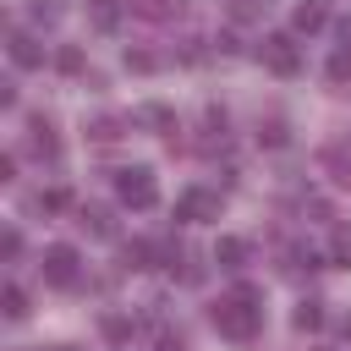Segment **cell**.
<instances>
[{"mask_svg":"<svg viewBox=\"0 0 351 351\" xmlns=\"http://www.w3.org/2000/svg\"><path fill=\"white\" fill-rule=\"evenodd\" d=\"M263 296L252 291V285H236L230 296H219L214 307H208V324L225 335V340H258V329H263V307H258Z\"/></svg>","mask_w":351,"mask_h":351,"instance_id":"6da1fadb","label":"cell"},{"mask_svg":"<svg viewBox=\"0 0 351 351\" xmlns=\"http://www.w3.org/2000/svg\"><path fill=\"white\" fill-rule=\"evenodd\" d=\"M38 274H44V285H55V291H71V285L82 280V252H77V247H66V241H55V247H44V258H38Z\"/></svg>","mask_w":351,"mask_h":351,"instance_id":"7a4b0ae2","label":"cell"},{"mask_svg":"<svg viewBox=\"0 0 351 351\" xmlns=\"http://www.w3.org/2000/svg\"><path fill=\"white\" fill-rule=\"evenodd\" d=\"M115 197H121L126 208H154V203H159V181H154V170H148V165H126V170H115Z\"/></svg>","mask_w":351,"mask_h":351,"instance_id":"3957f363","label":"cell"},{"mask_svg":"<svg viewBox=\"0 0 351 351\" xmlns=\"http://www.w3.org/2000/svg\"><path fill=\"white\" fill-rule=\"evenodd\" d=\"M252 55H258L263 71H274V77H296V71H302V44H296L291 33H269Z\"/></svg>","mask_w":351,"mask_h":351,"instance_id":"277c9868","label":"cell"},{"mask_svg":"<svg viewBox=\"0 0 351 351\" xmlns=\"http://www.w3.org/2000/svg\"><path fill=\"white\" fill-rule=\"evenodd\" d=\"M219 208H225V197H219L214 186H186V192H176V219H181V225H208V219H219Z\"/></svg>","mask_w":351,"mask_h":351,"instance_id":"5b68a950","label":"cell"},{"mask_svg":"<svg viewBox=\"0 0 351 351\" xmlns=\"http://www.w3.org/2000/svg\"><path fill=\"white\" fill-rule=\"evenodd\" d=\"M82 11H88L93 33H121V22H126V0H82Z\"/></svg>","mask_w":351,"mask_h":351,"instance_id":"8992f818","label":"cell"},{"mask_svg":"<svg viewBox=\"0 0 351 351\" xmlns=\"http://www.w3.org/2000/svg\"><path fill=\"white\" fill-rule=\"evenodd\" d=\"M5 49H11V66H22V71H38V66H44V44H38L33 33H22V27H11Z\"/></svg>","mask_w":351,"mask_h":351,"instance_id":"52a82bcc","label":"cell"},{"mask_svg":"<svg viewBox=\"0 0 351 351\" xmlns=\"http://www.w3.org/2000/svg\"><path fill=\"white\" fill-rule=\"evenodd\" d=\"M27 148H33L38 159H55V154H60V137H55L49 115H27Z\"/></svg>","mask_w":351,"mask_h":351,"instance_id":"ba28073f","label":"cell"},{"mask_svg":"<svg viewBox=\"0 0 351 351\" xmlns=\"http://www.w3.org/2000/svg\"><path fill=\"white\" fill-rule=\"evenodd\" d=\"M247 258H252V247H247L241 236H219V241H214V263H219V269L241 274V269H247Z\"/></svg>","mask_w":351,"mask_h":351,"instance_id":"9c48e42d","label":"cell"},{"mask_svg":"<svg viewBox=\"0 0 351 351\" xmlns=\"http://www.w3.org/2000/svg\"><path fill=\"white\" fill-rule=\"evenodd\" d=\"M324 170H329L340 186H351V137H340V143L324 148Z\"/></svg>","mask_w":351,"mask_h":351,"instance_id":"30bf717a","label":"cell"},{"mask_svg":"<svg viewBox=\"0 0 351 351\" xmlns=\"http://www.w3.org/2000/svg\"><path fill=\"white\" fill-rule=\"evenodd\" d=\"M88 236H99V241H110L115 236V214L110 208H99V203H82V219H77Z\"/></svg>","mask_w":351,"mask_h":351,"instance_id":"8fae6325","label":"cell"},{"mask_svg":"<svg viewBox=\"0 0 351 351\" xmlns=\"http://www.w3.org/2000/svg\"><path fill=\"white\" fill-rule=\"evenodd\" d=\"M324 22H329V11H324V0H302V5L291 11V27H296V33H318Z\"/></svg>","mask_w":351,"mask_h":351,"instance_id":"7c38bea8","label":"cell"},{"mask_svg":"<svg viewBox=\"0 0 351 351\" xmlns=\"http://www.w3.org/2000/svg\"><path fill=\"white\" fill-rule=\"evenodd\" d=\"M291 329H302V335H313V329H324V302H296V313H291Z\"/></svg>","mask_w":351,"mask_h":351,"instance_id":"4fadbf2b","label":"cell"},{"mask_svg":"<svg viewBox=\"0 0 351 351\" xmlns=\"http://www.w3.org/2000/svg\"><path fill=\"white\" fill-rule=\"evenodd\" d=\"M0 313H5L11 324H22V318H27V291H22V285H5V291H0Z\"/></svg>","mask_w":351,"mask_h":351,"instance_id":"5bb4252c","label":"cell"},{"mask_svg":"<svg viewBox=\"0 0 351 351\" xmlns=\"http://www.w3.org/2000/svg\"><path fill=\"white\" fill-rule=\"evenodd\" d=\"M27 16H33L38 27H55V22L66 16V0H27Z\"/></svg>","mask_w":351,"mask_h":351,"instance_id":"9a60e30c","label":"cell"},{"mask_svg":"<svg viewBox=\"0 0 351 351\" xmlns=\"http://www.w3.org/2000/svg\"><path fill=\"white\" fill-rule=\"evenodd\" d=\"M137 121H143V126H159V132H176V110H170V104H143Z\"/></svg>","mask_w":351,"mask_h":351,"instance_id":"2e32d148","label":"cell"},{"mask_svg":"<svg viewBox=\"0 0 351 351\" xmlns=\"http://www.w3.org/2000/svg\"><path fill=\"white\" fill-rule=\"evenodd\" d=\"M329 258H335L340 269H351V225H335V230H329Z\"/></svg>","mask_w":351,"mask_h":351,"instance_id":"e0dca14e","label":"cell"},{"mask_svg":"<svg viewBox=\"0 0 351 351\" xmlns=\"http://www.w3.org/2000/svg\"><path fill=\"white\" fill-rule=\"evenodd\" d=\"M148 263H154V247L148 241H126L121 247V269H148Z\"/></svg>","mask_w":351,"mask_h":351,"instance_id":"ac0fdd59","label":"cell"},{"mask_svg":"<svg viewBox=\"0 0 351 351\" xmlns=\"http://www.w3.org/2000/svg\"><path fill=\"white\" fill-rule=\"evenodd\" d=\"M99 335L121 346V340H132V318H121V313H104V318H99Z\"/></svg>","mask_w":351,"mask_h":351,"instance_id":"d6986e66","label":"cell"},{"mask_svg":"<svg viewBox=\"0 0 351 351\" xmlns=\"http://www.w3.org/2000/svg\"><path fill=\"white\" fill-rule=\"evenodd\" d=\"M88 137H93V143H115V137H121V121H115V115H99V121H88Z\"/></svg>","mask_w":351,"mask_h":351,"instance_id":"ffe728a7","label":"cell"},{"mask_svg":"<svg viewBox=\"0 0 351 351\" xmlns=\"http://www.w3.org/2000/svg\"><path fill=\"white\" fill-rule=\"evenodd\" d=\"M66 203H71V192H66V186H49V192H38V197H33V208H44V214H60Z\"/></svg>","mask_w":351,"mask_h":351,"instance_id":"44dd1931","label":"cell"},{"mask_svg":"<svg viewBox=\"0 0 351 351\" xmlns=\"http://www.w3.org/2000/svg\"><path fill=\"white\" fill-rule=\"evenodd\" d=\"M55 66H60V71H66V77H77V71H82V66H88V60H82V49H77V44H66V49H60V55H55Z\"/></svg>","mask_w":351,"mask_h":351,"instance_id":"7402d4cb","label":"cell"},{"mask_svg":"<svg viewBox=\"0 0 351 351\" xmlns=\"http://www.w3.org/2000/svg\"><path fill=\"white\" fill-rule=\"evenodd\" d=\"M263 5L269 0H230V16L236 22H252V16H263Z\"/></svg>","mask_w":351,"mask_h":351,"instance_id":"603a6c76","label":"cell"},{"mask_svg":"<svg viewBox=\"0 0 351 351\" xmlns=\"http://www.w3.org/2000/svg\"><path fill=\"white\" fill-rule=\"evenodd\" d=\"M258 143L280 148V143H285V121H263V126H258Z\"/></svg>","mask_w":351,"mask_h":351,"instance_id":"cb8c5ba5","label":"cell"},{"mask_svg":"<svg viewBox=\"0 0 351 351\" xmlns=\"http://www.w3.org/2000/svg\"><path fill=\"white\" fill-rule=\"evenodd\" d=\"M346 77H351V55H346V49H340V55H335V60H329V82H346Z\"/></svg>","mask_w":351,"mask_h":351,"instance_id":"d4e9b609","label":"cell"},{"mask_svg":"<svg viewBox=\"0 0 351 351\" xmlns=\"http://www.w3.org/2000/svg\"><path fill=\"white\" fill-rule=\"evenodd\" d=\"M126 66H132V71H154V55H148V49H126Z\"/></svg>","mask_w":351,"mask_h":351,"instance_id":"484cf974","label":"cell"},{"mask_svg":"<svg viewBox=\"0 0 351 351\" xmlns=\"http://www.w3.org/2000/svg\"><path fill=\"white\" fill-rule=\"evenodd\" d=\"M16 252H22V236L5 230V236H0V258H16Z\"/></svg>","mask_w":351,"mask_h":351,"instance_id":"4316f807","label":"cell"},{"mask_svg":"<svg viewBox=\"0 0 351 351\" xmlns=\"http://www.w3.org/2000/svg\"><path fill=\"white\" fill-rule=\"evenodd\" d=\"M159 351H186V340H181V329H165V335H159Z\"/></svg>","mask_w":351,"mask_h":351,"instance_id":"83f0119b","label":"cell"},{"mask_svg":"<svg viewBox=\"0 0 351 351\" xmlns=\"http://www.w3.org/2000/svg\"><path fill=\"white\" fill-rule=\"evenodd\" d=\"M335 33H340V49L351 55V16H340V27H335Z\"/></svg>","mask_w":351,"mask_h":351,"instance_id":"f1b7e54d","label":"cell"},{"mask_svg":"<svg viewBox=\"0 0 351 351\" xmlns=\"http://www.w3.org/2000/svg\"><path fill=\"white\" fill-rule=\"evenodd\" d=\"M340 335H346V340H351V313H346V318H340Z\"/></svg>","mask_w":351,"mask_h":351,"instance_id":"f546056e","label":"cell"},{"mask_svg":"<svg viewBox=\"0 0 351 351\" xmlns=\"http://www.w3.org/2000/svg\"><path fill=\"white\" fill-rule=\"evenodd\" d=\"M49 351H71V346H49Z\"/></svg>","mask_w":351,"mask_h":351,"instance_id":"4dcf8cb0","label":"cell"}]
</instances>
